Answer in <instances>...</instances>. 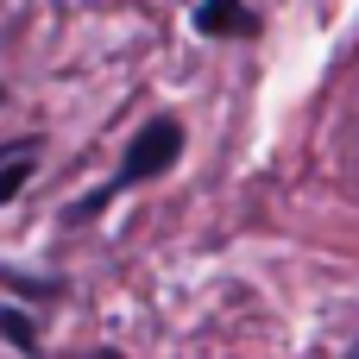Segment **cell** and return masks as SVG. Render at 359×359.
I'll return each mask as SVG.
<instances>
[{
	"label": "cell",
	"instance_id": "2",
	"mask_svg": "<svg viewBox=\"0 0 359 359\" xmlns=\"http://www.w3.org/2000/svg\"><path fill=\"white\" fill-rule=\"evenodd\" d=\"M196 32L202 38H252L259 32V13L246 0H202L196 6Z\"/></svg>",
	"mask_w": 359,
	"mask_h": 359
},
{
	"label": "cell",
	"instance_id": "7",
	"mask_svg": "<svg viewBox=\"0 0 359 359\" xmlns=\"http://www.w3.org/2000/svg\"><path fill=\"white\" fill-rule=\"evenodd\" d=\"M0 151H6V145H0Z\"/></svg>",
	"mask_w": 359,
	"mask_h": 359
},
{
	"label": "cell",
	"instance_id": "5",
	"mask_svg": "<svg viewBox=\"0 0 359 359\" xmlns=\"http://www.w3.org/2000/svg\"><path fill=\"white\" fill-rule=\"evenodd\" d=\"M6 284H13L19 297H57V290H63L57 278H25V271H6Z\"/></svg>",
	"mask_w": 359,
	"mask_h": 359
},
{
	"label": "cell",
	"instance_id": "6",
	"mask_svg": "<svg viewBox=\"0 0 359 359\" xmlns=\"http://www.w3.org/2000/svg\"><path fill=\"white\" fill-rule=\"evenodd\" d=\"M0 95H6V88H0Z\"/></svg>",
	"mask_w": 359,
	"mask_h": 359
},
{
	"label": "cell",
	"instance_id": "3",
	"mask_svg": "<svg viewBox=\"0 0 359 359\" xmlns=\"http://www.w3.org/2000/svg\"><path fill=\"white\" fill-rule=\"evenodd\" d=\"M38 170V139H19V145H6L0 151V202H13L19 189H25V177Z\"/></svg>",
	"mask_w": 359,
	"mask_h": 359
},
{
	"label": "cell",
	"instance_id": "1",
	"mask_svg": "<svg viewBox=\"0 0 359 359\" xmlns=\"http://www.w3.org/2000/svg\"><path fill=\"white\" fill-rule=\"evenodd\" d=\"M183 158V120H170V114H151L139 133H133V145H126V158H120V170H114V183H101L95 196H82L76 208H69V221H95L120 189H133V183H151V177H164L170 164Z\"/></svg>",
	"mask_w": 359,
	"mask_h": 359
},
{
	"label": "cell",
	"instance_id": "4",
	"mask_svg": "<svg viewBox=\"0 0 359 359\" xmlns=\"http://www.w3.org/2000/svg\"><path fill=\"white\" fill-rule=\"evenodd\" d=\"M0 334H6L19 353H38V328L25 322V309H0Z\"/></svg>",
	"mask_w": 359,
	"mask_h": 359
}]
</instances>
